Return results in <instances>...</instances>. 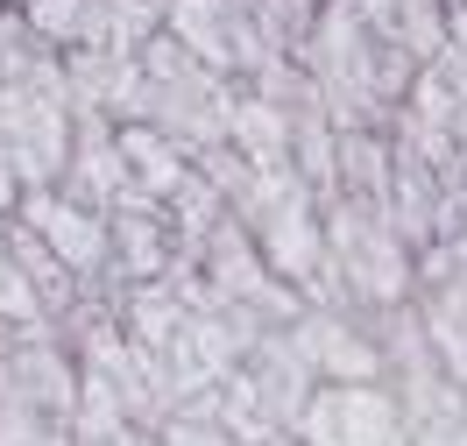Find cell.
I'll list each match as a JSON object with an SVG mask.
<instances>
[{
    "mask_svg": "<svg viewBox=\"0 0 467 446\" xmlns=\"http://www.w3.org/2000/svg\"><path fill=\"white\" fill-rule=\"evenodd\" d=\"M0 446H78V432H71L64 418L36 411V404H22V397L0 389Z\"/></svg>",
    "mask_w": 467,
    "mask_h": 446,
    "instance_id": "cell-19",
    "label": "cell"
},
{
    "mask_svg": "<svg viewBox=\"0 0 467 446\" xmlns=\"http://www.w3.org/2000/svg\"><path fill=\"white\" fill-rule=\"evenodd\" d=\"M248 15H255V29L276 57H297L305 50V36H312V15H319V0H248Z\"/></svg>",
    "mask_w": 467,
    "mask_h": 446,
    "instance_id": "cell-18",
    "label": "cell"
},
{
    "mask_svg": "<svg viewBox=\"0 0 467 446\" xmlns=\"http://www.w3.org/2000/svg\"><path fill=\"white\" fill-rule=\"evenodd\" d=\"M107 227H114V269H107V284H156V276H171L177 227L149 192H128L120 206H107Z\"/></svg>",
    "mask_w": 467,
    "mask_h": 446,
    "instance_id": "cell-11",
    "label": "cell"
},
{
    "mask_svg": "<svg viewBox=\"0 0 467 446\" xmlns=\"http://www.w3.org/2000/svg\"><path fill=\"white\" fill-rule=\"evenodd\" d=\"M326 276L340 312H389L418 297V248H410L376 206L326 199Z\"/></svg>",
    "mask_w": 467,
    "mask_h": 446,
    "instance_id": "cell-2",
    "label": "cell"
},
{
    "mask_svg": "<svg viewBox=\"0 0 467 446\" xmlns=\"http://www.w3.org/2000/svg\"><path fill=\"white\" fill-rule=\"evenodd\" d=\"M0 327L7 333H43L50 327V312H43V297H36L29 269L15 263V248H7V220H0Z\"/></svg>",
    "mask_w": 467,
    "mask_h": 446,
    "instance_id": "cell-16",
    "label": "cell"
},
{
    "mask_svg": "<svg viewBox=\"0 0 467 446\" xmlns=\"http://www.w3.org/2000/svg\"><path fill=\"white\" fill-rule=\"evenodd\" d=\"M135 57H142V120L149 128H163L171 142H184L192 163H199L205 149H227V120H234L241 78L199 64L171 29H156Z\"/></svg>",
    "mask_w": 467,
    "mask_h": 446,
    "instance_id": "cell-3",
    "label": "cell"
},
{
    "mask_svg": "<svg viewBox=\"0 0 467 446\" xmlns=\"http://www.w3.org/2000/svg\"><path fill=\"white\" fill-rule=\"evenodd\" d=\"M192 269L205 276V291L227 297V305H241L255 327H291L297 312H305V291H297V284H284V276L263 263V248L248 241V227H241L234 213L199 241Z\"/></svg>",
    "mask_w": 467,
    "mask_h": 446,
    "instance_id": "cell-4",
    "label": "cell"
},
{
    "mask_svg": "<svg viewBox=\"0 0 467 446\" xmlns=\"http://www.w3.org/2000/svg\"><path fill=\"white\" fill-rule=\"evenodd\" d=\"M305 446H410L397 383H319L291 425Z\"/></svg>",
    "mask_w": 467,
    "mask_h": 446,
    "instance_id": "cell-5",
    "label": "cell"
},
{
    "mask_svg": "<svg viewBox=\"0 0 467 446\" xmlns=\"http://www.w3.org/2000/svg\"><path fill=\"white\" fill-rule=\"evenodd\" d=\"M227 149L241 163H255V171H284L291 163V114H284V99L241 86L234 92V120H227Z\"/></svg>",
    "mask_w": 467,
    "mask_h": 446,
    "instance_id": "cell-12",
    "label": "cell"
},
{
    "mask_svg": "<svg viewBox=\"0 0 467 446\" xmlns=\"http://www.w3.org/2000/svg\"><path fill=\"white\" fill-rule=\"evenodd\" d=\"M291 340L305 347L319 383H389L382 361V333L368 312H340V305H305L291 319Z\"/></svg>",
    "mask_w": 467,
    "mask_h": 446,
    "instance_id": "cell-8",
    "label": "cell"
},
{
    "mask_svg": "<svg viewBox=\"0 0 467 446\" xmlns=\"http://www.w3.org/2000/svg\"><path fill=\"white\" fill-rule=\"evenodd\" d=\"M120 156H128L135 192H149L156 206H163L192 171H199V163H192V149L171 142V135H163V128H149V120H120Z\"/></svg>",
    "mask_w": 467,
    "mask_h": 446,
    "instance_id": "cell-14",
    "label": "cell"
},
{
    "mask_svg": "<svg viewBox=\"0 0 467 446\" xmlns=\"http://www.w3.org/2000/svg\"><path fill=\"white\" fill-rule=\"evenodd\" d=\"M156 446H241V440H234L205 404H177V411L156 425Z\"/></svg>",
    "mask_w": 467,
    "mask_h": 446,
    "instance_id": "cell-20",
    "label": "cell"
},
{
    "mask_svg": "<svg viewBox=\"0 0 467 446\" xmlns=\"http://www.w3.org/2000/svg\"><path fill=\"white\" fill-rule=\"evenodd\" d=\"M15 220L50 241V248L64 255V269H71L86 291L107 284V269H114V227H107V213H99V206L71 199L64 184H29L22 206H15Z\"/></svg>",
    "mask_w": 467,
    "mask_h": 446,
    "instance_id": "cell-6",
    "label": "cell"
},
{
    "mask_svg": "<svg viewBox=\"0 0 467 446\" xmlns=\"http://www.w3.org/2000/svg\"><path fill=\"white\" fill-rule=\"evenodd\" d=\"M297 64H305V78L319 86V99L333 107L340 128H389V114L404 107L410 78H418V57H404L397 43H382L361 22L354 0H319Z\"/></svg>",
    "mask_w": 467,
    "mask_h": 446,
    "instance_id": "cell-1",
    "label": "cell"
},
{
    "mask_svg": "<svg viewBox=\"0 0 467 446\" xmlns=\"http://www.w3.org/2000/svg\"><path fill=\"white\" fill-rule=\"evenodd\" d=\"M389 128H340V163H333V199H354V206H376L389 199Z\"/></svg>",
    "mask_w": 467,
    "mask_h": 446,
    "instance_id": "cell-13",
    "label": "cell"
},
{
    "mask_svg": "<svg viewBox=\"0 0 467 446\" xmlns=\"http://www.w3.org/2000/svg\"><path fill=\"white\" fill-rule=\"evenodd\" d=\"M439 7H453V0H439Z\"/></svg>",
    "mask_w": 467,
    "mask_h": 446,
    "instance_id": "cell-21",
    "label": "cell"
},
{
    "mask_svg": "<svg viewBox=\"0 0 467 446\" xmlns=\"http://www.w3.org/2000/svg\"><path fill=\"white\" fill-rule=\"evenodd\" d=\"M64 192L86 199V206H120L135 178H128V156H120V120L114 114H71V156H64Z\"/></svg>",
    "mask_w": 467,
    "mask_h": 446,
    "instance_id": "cell-10",
    "label": "cell"
},
{
    "mask_svg": "<svg viewBox=\"0 0 467 446\" xmlns=\"http://www.w3.org/2000/svg\"><path fill=\"white\" fill-rule=\"evenodd\" d=\"M361 7V22L382 36V43H397L404 57L432 64L446 50V7L439 0H354Z\"/></svg>",
    "mask_w": 467,
    "mask_h": 446,
    "instance_id": "cell-15",
    "label": "cell"
},
{
    "mask_svg": "<svg viewBox=\"0 0 467 446\" xmlns=\"http://www.w3.org/2000/svg\"><path fill=\"white\" fill-rule=\"evenodd\" d=\"M163 29L227 78H248V71H263L276 57L263 43V29H255V15H248V0H163Z\"/></svg>",
    "mask_w": 467,
    "mask_h": 446,
    "instance_id": "cell-7",
    "label": "cell"
},
{
    "mask_svg": "<svg viewBox=\"0 0 467 446\" xmlns=\"http://www.w3.org/2000/svg\"><path fill=\"white\" fill-rule=\"evenodd\" d=\"M234 376H241V383L255 389V404L269 411V425H284V432L297 425L305 397L319 389V376H312L305 347L291 340V327H263L255 340H248V355L234 361Z\"/></svg>",
    "mask_w": 467,
    "mask_h": 446,
    "instance_id": "cell-9",
    "label": "cell"
},
{
    "mask_svg": "<svg viewBox=\"0 0 467 446\" xmlns=\"http://www.w3.org/2000/svg\"><path fill=\"white\" fill-rule=\"evenodd\" d=\"M461 389H467V383H461Z\"/></svg>",
    "mask_w": 467,
    "mask_h": 446,
    "instance_id": "cell-22",
    "label": "cell"
},
{
    "mask_svg": "<svg viewBox=\"0 0 467 446\" xmlns=\"http://www.w3.org/2000/svg\"><path fill=\"white\" fill-rule=\"evenodd\" d=\"M22 22L50 50H86L92 43V0H22Z\"/></svg>",
    "mask_w": 467,
    "mask_h": 446,
    "instance_id": "cell-17",
    "label": "cell"
}]
</instances>
